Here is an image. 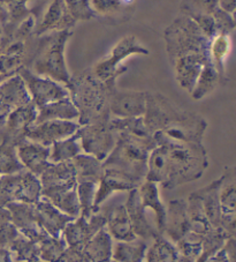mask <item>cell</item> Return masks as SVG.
<instances>
[{"label":"cell","mask_w":236,"mask_h":262,"mask_svg":"<svg viewBox=\"0 0 236 262\" xmlns=\"http://www.w3.org/2000/svg\"><path fill=\"white\" fill-rule=\"evenodd\" d=\"M157 146L148 157L145 180L174 189L202 177L208 166L203 143L176 141L161 132L153 134Z\"/></svg>","instance_id":"cell-1"},{"label":"cell","mask_w":236,"mask_h":262,"mask_svg":"<svg viewBox=\"0 0 236 262\" xmlns=\"http://www.w3.org/2000/svg\"><path fill=\"white\" fill-rule=\"evenodd\" d=\"M144 124L152 135L161 132L176 141L202 143L206 120L196 112L182 109L159 93L147 92Z\"/></svg>","instance_id":"cell-2"},{"label":"cell","mask_w":236,"mask_h":262,"mask_svg":"<svg viewBox=\"0 0 236 262\" xmlns=\"http://www.w3.org/2000/svg\"><path fill=\"white\" fill-rule=\"evenodd\" d=\"M116 79L101 81L92 73L91 69L70 75L65 85L69 98L79 111L80 126L110 119L108 101L113 88L116 87Z\"/></svg>","instance_id":"cell-3"},{"label":"cell","mask_w":236,"mask_h":262,"mask_svg":"<svg viewBox=\"0 0 236 262\" xmlns=\"http://www.w3.org/2000/svg\"><path fill=\"white\" fill-rule=\"evenodd\" d=\"M156 146L153 137L138 138L124 132L116 133V143L103 161V169L124 173L140 185L147 177L149 154Z\"/></svg>","instance_id":"cell-4"},{"label":"cell","mask_w":236,"mask_h":262,"mask_svg":"<svg viewBox=\"0 0 236 262\" xmlns=\"http://www.w3.org/2000/svg\"><path fill=\"white\" fill-rule=\"evenodd\" d=\"M72 30L53 31L39 36L29 66L33 73L67 84L70 79L65 58V50Z\"/></svg>","instance_id":"cell-5"},{"label":"cell","mask_w":236,"mask_h":262,"mask_svg":"<svg viewBox=\"0 0 236 262\" xmlns=\"http://www.w3.org/2000/svg\"><path fill=\"white\" fill-rule=\"evenodd\" d=\"M42 199V184L37 176L29 171L0 178V203L6 206L8 202L17 201L36 205Z\"/></svg>","instance_id":"cell-6"},{"label":"cell","mask_w":236,"mask_h":262,"mask_svg":"<svg viewBox=\"0 0 236 262\" xmlns=\"http://www.w3.org/2000/svg\"><path fill=\"white\" fill-rule=\"evenodd\" d=\"M133 55L148 56L149 50L145 49L135 36H125L113 47L110 56L104 58L92 67V73L101 81L119 78L128 71V67L121 65V62Z\"/></svg>","instance_id":"cell-7"},{"label":"cell","mask_w":236,"mask_h":262,"mask_svg":"<svg viewBox=\"0 0 236 262\" xmlns=\"http://www.w3.org/2000/svg\"><path fill=\"white\" fill-rule=\"evenodd\" d=\"M110 119L80 126L77 129L81 149L84 154L104 161L116 143V133L110 125Z\"/></svg>","instance_id":"cell-8"},{"label":"cell","mask_w":236,"mask_h":262,"mask_svg":"<svg viewBox=\"0 0 236 262\" xmlns=\"http://www.w3.org/2000/svg\"><path fill=\"white\" fill-rule=\"evenodd\" d=\"M17 74L23 80L31 101L37 109L49 103L69 97V93L65 85L52 79L35 74L29 69L23 67L17 72Z\"/></svg>","instance_id":"cell-9"},{"label":"cell","mask_w":236,"mask_h":262,"mask_svg":"<svg viewBox=\"0 0 236 262\" xmlns=\"http://www.w3.org/2000/svg\"><path fill=\"white\" fill-rule=\"evenodd\" d=\"M147 107V92L119 90L113 88L108 101L111 118H137L143 117Z\"/></svg>","instance_id":"cell-10"},{"label":"cell","mask_w":236,"mask_h":262,"mask_svg":"<svg viewBox=\"0 0 236 262\" xmlns=\"http://www.w3.org/2000/svg\"><path fill=\"white\" fill-rule=\"evenodd\" d=\"M106 219L103 214H93L90 217L80 215L66 225L61 237L67 246L73 248H82L89 239H91L99 230L105 228Z\"/></svg>","instance_id":"cell-11"},{"label":"cell","mask_w":236,"mask_h":262,"mask_svg":"<svg viewBox=\"0 0 236 262\" xmlns=\"http://www.w3.org/2000/svg\"><path fill=\"white\" fill-rule=\"evenodd\" d=\"M5 207L11 214V223L22 236L36 244H39L49 236L39 227L37 219H36L34 205L13 201L8 202Z\"/></svg>","instance_id":"cell-12"},{"label":"cell","mask_w":236,"mask_h":262,"mask_svg":"<svg viewBox=\"0 0 236 262\" xmlns=\"http://www.w3.org/2000/svg\"><path fill=\"white\" fill-rule=\"evenodd\" d=\"M79 128L80 124L70 120H48L31 126L27 130L26 139L45 147H51L54 142L72 137Z\"/></svg>","instance_id":"cell-13"},{"label":"cell","mask_w":236,"mask_h":262,"mask_svg":"<svg viewBox=\"0 0 236 262\" xmlns=\"http://www.w3.org/2000/svg\"><path fill=\"white\" fill-rule=\"evenodd\" d=\"M37 118V107L33 101L26 105L16 107L10 111L4 121V127L0 130L2 137L13 140L19 144L26 139V133L35 124Z\"/></svg>","instance_id":"cell-14"},{"label":"cell","mask_w":236,"mask_h":262,"mask_svg":"<svg viewBox=\"0 0 236 262\" xmlns=\"http://www.w3.org/2000/svg\"><path fill=\"white\" fill-rule=\"evenodd\" d=\"M77 182H73L42 188V198L46 199L52 205L73 219L81 215L79 198L76 191Z\"/></svg>","instance_id":"cell-15"},{"label":"cell","mask_w":236,"mask_h":262,"mask_svg":"<svg viewBox=\"0 0 236 262\" xmlns=\"http://www.w3.org/2000/svg\"><path fill=\"white\" fill-rule=\"evenodd\" d=\"M75 25L76 21L68 12L65 0H52L42 21L36 24L34 35L39 37V36L53 33V31L70 30Z\"/></svg>","instance_id":"cell-16"},{"label":"cell","mask_w":236,"mask_h":262,"mask_svg":"<svg viewBox=\"0 0 236 262\" xmlns=\"http://www.w3.org/2000/svg\"><path fill=\"white\" fill-rule=\"evenodd\" d=\"M34 206L39 227L50 237H61L66 225L74 220L70 216L63 214L44 198L40 199Z\"/></svg>","instance_id":"cell-17"},{"label":"cell","mask_w":236,"mask_h":262,"mask_svg":"<svg viewBox=\"0 0 236 262\" xmlns=\"http://www.w3.org/2000/svg\"><path fill=\"white\" fill-rule=\"evenodd\" d=\"M138 183L129 178L121 172L114 170L104 169V172L101 180L98 183L96 196H95V211L98 213L99 207L110 198L113 193L117 192H129L131 189L137 188Z\"/></svg>","instance_id":"cell-18"},{"label":"cell","mask_w":236,"mask_h":262,"mask_svg":"<svg viewBox=\"0 0 236 262\" xmlns=\"http://www.w3.org/2000/svg\"><path fill=\"white\" fill-rule=\"evenodd\" d=\"M125 206L136 237L148 241V239H154L160 236L157 229L153 228L147 219L145 208L140 202L138 187L128 192V198H127Z\"/></svg>","instance_id":"cell-19"},{"label":"cell","mask_w":236,"mask_h":262,"mask_svg":"<svg viewBox=\"0 0 236 262\" xmlns=\"http://www.w3.org/2000/svg\"><path fill=\"white\" fill-rule=\"evenodd\" d=\"M17 156L27 171L39 177L43 171L50 165V147L30 141L28 139L22 140L16 147Z\"/></svg>","instance_id":"cell-20"},{"label":"cell","mask_w":236,"mask_h":262,"mask_svg":"<svg viewBox=\"0 0 236 262\" xmlns=\"http://www.w3.org/2000/svg\"><path fill=\"white\" fill-rule=\"evenodd\" d=\"M189 232L188 206L185 199H174L166 208L164 233L169 234L173 243H179Z\"/></svg>","instance_id":"cell-21"},{"label":"cell","mask_w":236,"mask_h":262,"mask_svg":"<svg viewBox=\"0 0 236 262\" xmlns=\"http://www.w3.org/2000/svg\"><path fill=\"white\" fill-rule=\"evenodd\" d=\"M31 102L23 80L19 74L8 78L0 84V115Z\"/></svg>","instance_id":"cell-22"},{"label":"cell","mask_w":236,"mask_h":262,"mask_svg":"<svg viewBox=\"0 0 236 262\" xmlns=\"http://www.w3.org/2000/svg\"><path fill=\"white\" fill-rule=\"evenodd\" d=\"M104 216L106 219L105 228L112 239H115L117 242H129L137 238L133 231L125 205H117L110 208Z\"/></svg>","instance_id":"cell-23"},{"label":"cell","mask_w":236,"mask_h":262,"mask_svg":"<svg viewBox=\"0 0 236 262\" xmlns=\"http://www.w3.org/2000/svg\"><path fill=\"white\" fill-rule=\"evenodd\" d=\"M138 193L140 196V202L145 209H152L156 214V229L158 233L162 236L165 231L166 223V207L161 202L159 185L149 180L144 182L138 186Z\"/></svg>","instance_id":"cell-24"},{"label":"cell","mask_w":236,"mask_h":262,"mask_svg":"<svg viewBox=\"0 0 236 262\" xmlns=\"http://www.w3.org/2000/svg\"><path fill=\"white\" fill-rule=\"evenodd\" d=\"M221 177L219 179L213 180L207 186L203 187L198 191L194 192L201 200L203 209L210 222L212 228L220 227L221 220V208L219 201V189L221 185Z\"/></svg>","instance_id":"cell-25"},{"label":"cell","mask_w":236,"mask_h":262,"mask_svg":"<svg viewBox=\"0 0 236 262\" xmlns=\"http://www.w3.org/2000/svg\"><path fill=\"white\" fill-rule=\"evenodd\" d=\"M79 119V111L69 97L49 103L37 109V118L35 124L48 120H75Z\"/></svg>","instance_id":"cell-26"},{"label":"cell","mask_w":236,"mask_h":262,"mask_svg":"<svg viewBox=\"0 0 236 262\" xmlns=\"http://www.w3.org/2000/svg\"><path fill=\"white\" fill-rule=\"evenodd\" d=\"M219 201L221 217H235L236 211V176L234 166H227L221 176Z\"/></svg>","instance_id":"cell-27"},{"label":"cell","mask_w":236,"mask_h":262,"mask_svg":"<svg viewBox=\"0 0 236 262\" xmlns=\"http://www.w3.org/2000/svg\"><path fill=\"white\" fill-rule=\"evenodd\" d=\"M84 255L92 262H106L111 259L113 245L112 237L107 232L106 228H103L89 239L82 247Z\"/></svg>","instance_id":"cell-28"},{"label":"cell","mask_w":236,"mask_h":262,"mask_svg":"<svg viewBox=\"0 0 236 262\" xmlns=\"http://www.w3.org/2000/svg\"><path fill=\"white\" fill-rule=\"evenodd\" d=\"M72 163L74 165L76 182H91L98 184L101 180L104 169L103 162L97 160L96 157L88 154L77 155L75 159L72 160Z\"/></svg>","instance_id":"cell-29"},{"label":"cell","mask_w":236,"mask_h":262,"mask_svg":"<svg viewBox=\"0 0 236 262\" xmlns=\"http://www.w3.org/2000/svg\"><path fill=\"white\" fill-rule=\"evenodd\" d=\"M231 48L230 36L228 34H218L210 42V58L212 65L220 76L221 83L228 81L226 73V59Z\"/></svg>","instance_id":"cell-30"},{"label":"cell","mask_w":236,"mask_h":262,"mask_svg":"<svg viewBox=\"0 0 236 262\" xmlns=\"http://www.w3.org/2000/svg\"><path fill=\"white\" fill-rule=\"evenodd\" d=\"M38 178L42 184V188L73 182V180H76L74 165L72 161L50 163Z\"/></svg>","instance_id":"cell-31"},{"label":"cell","mask_w":236,"mask_h":262,"mask_svg":"<svg viewBox=\"0 0 236 262\" xmlns=\"http://www.w3.org/2000/svg\"><path fill=\"white\" fill-rule=\"evenodd\" d=\"M17 143L13 140L2 137L0 143V176H11L25 171V166L17 156Z\"/></svg>","instance_id":"cell-32"},{"label":"cell","mask_w":236,"mask_h":262,"mask_svg":"<svg viewBox=\"0 0 236 262\" xmlns=\"http://www.w3.org/2000/svg\"><path fill=\"white\" fill-rule=\"evenodd\" d=\"M188 216H189V232L205 237L212 229L210 222L203 209L199 198L195 193H192L187 200Z\"/></svg>","instance_id":"cell-33"},{"label":"cell","mask_w":236,"mask_h":262,"mask_svg":"<svg viewBox=\"0 0 236 262\" xmlns=\"http://www.w3.org/2000/svg\"><path fill=\"white\" fill-rule=\"evenodd\" d=\"M147 250L144 239L135 238L129 242H117L112 256L116 262H142Z\"/></svg>","instance_id":"cell-34"},{"label":"cell","mask_w":236,"mask_h":262,"mask_svg":"<svg viewBox=\"0 0 236 262\" xmlns=\"http://www.w3.org/2000/svg\"><path fill=\"white\" fill-rule=\"evenodd\" d=\"M81 152H82V149L79 141V135L75 133L69 138L54 142L50 147V162L60 163V162L72 161Z\"/></svg>","instance_id":"cell-35"},{"label":"cell","mask_w":236,"mask_h":262,"mask_svg":"<svg viewBox=\"0 0 236 262\" xmlns=\"http://www.w3.org/2000/svg\"><path fill=\"white\" fill-rule=\"evenodd\" d=\"M219 83H221L220 76L216 71L215 66H205L199 74L193 92L190 93L192 98L195 101H199V99L207 96L208 94H211Z\"/></svg>","instance_id":"cell-36"},{"label":"cell","mask_w":236,"mask_h":262,"mask_svg":"<svg viewBox=\"0 0 236 262\" xmlns=\"http://www.w3.org/2000/svg\"><path fill=\"white\" fill-rule=\"evenodd\" d=\"M178 248L161 236L154 238L147 254V262H178Z\"/></svg>","instance_id":"cell-37"},{"label":"cell","mask_w":236,"mask_h":262,"mask_svg":"<svg viewBox=\"0 0 236 262\" xmlns=\"http://www.w3.org/2000/svg\"><path fill=\"white\" fill-rule=\"evenodd\" d=\"M131 0H90L93 12L97 16L108 19H120L126 17L127 8Z\"/></svg>","instance_id":"cell-38"},{"label":"cell","mask_w":236,"mask_h":262,"mask_svg":"<svg viewBox=\"0 0 236 262\" xmlns=\"http://www.w3.org/2000/svg\"><path fill=\"white\" fill-rule=\"evenodd\" d=\"M98 184L91 182H79L76 186L77 198H79L81 215L85 217L96 214L95 211V196H96Z\"/></svg>","instance_id":"cell-39"},{"label":"cell","mask_w":236,"mask_h":262,"mask_svg":"<svg viewBox=\"0 0 236 262\" xmlns=\"http://www.w3.org/2000/svg\"><path fill=\"white\" fill-rule=\"evenodd\" d=\"M67 244L62 237L48 236L38 244V255L45 261H54L65 253Z\"/></svg>","instance_id":"cell-40"},{"label":"cell","mask_w":236,"mask_h":262,"mask_svg":"<svg viewBox=\"0 0 236 262\" xmlns=\"http://www.w3.org/2000/svg\"><path fill=\"white\" fill-rule=\"evenodd\" d=\"M219 8V0H185V3L181 4L182 14L197 13V14L213 15Z\"/></svg>","instance_id":"cell-41"},{"label":"cell","mask_w":236,"mask_h":262,"mask_svg":"<svg viewBox=\"0 0 236 262\" xmlns=\"http://www.w3.org/2000/svg\"><path fill=\"white\" fill-rule=\"evenodd\" d=\"M67 10L76 22L88 21L96 17L90 0H65Z\"/></svg>","instance_id":"cell-42"},{"label":"cell","mask_w":236,"mask_h":262,"mask_svg":"<svg viewBox=\"0 0 236 262\" xmlns=\"http://www.w3.org/2000/svg\"><path fill=\"white\" fill-rule=\"evenodd\" d=\"M8 250L14 252L19 259H29V257H35L38 255V244L29 241L26 237L20 234L14 242L12 243Z\"/></svg>","instance_id":"cell-43"},{"label":"cell","mask_w":236,"mask_h":262,"mask_svg":"<svg viewBox=\"0 0 236 262\" xmlns=\"http://www.w3.org/2000/svg\"><path fill=\"white\" fill-rule=\"evenodd\" d=\"M188 15L190 19H193L195 21L199 29L202 30V33L206 36L208 39H212L215 36L218 34V28L216 25V21L213 19L212 15H206V14H197V13H189Z\"/></svg>","instance_id":"cell-44"},{"label":"cell","mask_w":236,"mask_h":262,"mask_svg":"<svg viewBox=\"0 0 236 262\" xmlns=\"http://www.w3.org/2000/svg\"><path fill=\"white\" fill-rule=\"evenodd\" d=\"M212 16L216 21L218 33L219 34L230 35L231 31L235 29L234 14H230V13L219 8V10H218Z\"/></svg>","instance_id":"cell-45"},{"label":"cell","mask_w":236,"mask_h":262,"mask_svg":"<svg viewBox=\"0 0 236 262\" xmlns=\"http://www.w3.org/2000/svg\"><path fill=\"white\" fill-rule=\"evenodd\" d=\"M219 6L221 10L228 12L230 14H234L236 2L235 0H219Z\"/></svg>","instance_id":"cell-46"},{"label":"cell","mask_w":236,"mask_h":262,"mask_svg":"<svg viewBox=\"0 0 236 262\" xmlns=\"http://www.w3.org/2000/svg\"><path fill=\"white\" fill-rule=\"evenodd\" d=\"M11 222V214L5 206H0V225Z\"/></svg>","instance_id":"cell-47"},{"label":"cell","mask_w":236,"mask_h":262,"mask_svg":"<svg viewBox=\"0 0 236 262\" xmlns=\"http://www.w3.org/2000/svg\"><path fill=\"white\" fill-rule=\"evenodd\" d=\"M0 262H11V251L8 248H0Z\"/></svg>","instance_id":"cell-48"},{"label":"cell","mask_w":236,"mask_h":262,"mask_svg":"<svg viewBox=\"0 0 236 262\" xmlns=\"http://www.w3.org/2000/svg\"><path fill=\"white\" fill-rule=\"evenodd\" d=\"M8 78H10V76H7V75H3V74H0V84H2L4 81L5 80H7Z\"/></svg>","instance_id":"cell-49"},{"label":"cell","mask_w":236,"mask_h":262,"mask_svg":"<svg viewBox=\"0 0 236 262\" xmlns=\"http://www.w3.org/2000/svg\"><path fill=\"white\" fill-rule=\"evenodd\" d=\"M6 116H7V114H2V115H0V125H2L4 121H5Z\"/></svg>","instance_id":"cell-50"},{"label":"cell","mask_w":236,"mask_h":262,"mask_svg":"<svg viewBox=\"0 0 236 262\" xmlns=\"http://www.w3.org/2000/svg\"><path fill=\"white\" fill-rule=\"evenodd\" d=\"M3 36H4V31H3V28H2V26H0V44H2V40H3Z\"/></svg>","instance_id":"cell-51"},{"label":"cell","mask_w":236,"mask_h":262,"mask_svg":"<svg viewBox=\"0 0 236 262\" xmlns=\"http://www.w3.org/2000/svg\"><path fill=\"white\" fill-rule=\"evenodd\" d=\"M183 3H185V0H182V3H181V4H183Z\"/></svg>","instance_id":"cell-52"},{"label":"cell","mask_w":236,"mask_h":262,"mask_svg":"<svg viewBox=\"0 0 236 262\" xmlns=\"http://www.w3.org/2000/svg\"><path fill=\"white\" fill-rule=\"evenodd\" d=\"M0 178H2V176H0Z\"/></svg>","instance_id":"cell-53"}]
</instances>
